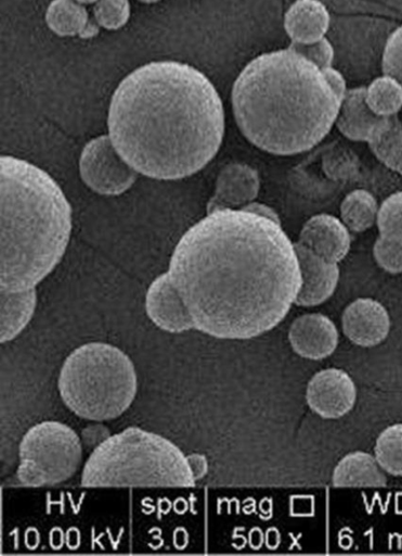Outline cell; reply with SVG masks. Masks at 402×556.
Returning <instances> with one entry per match:
<instances>
[{"label":"cell","instance_id":"18","mask_svg":"<svg viewBox=\"0 0 402 556\" xmlns=\"http://www.w3.org/2000/svg\"><path fill=\"white\" fill-rule=\"evenodd\" d=\"M37 302L36 289L17 292L0 289V342L13 341L28 327Z\"/></svg>","mask_w":402,"mask_h":556},{"label":"cell","instance_id":"27","mask_svg":"<svg viewBox=\"0 0 402 556\" xmlns=\"http://www.w3.org/2000/svg\"><path fill=\"white\" fill-rule=\"evenodd\" d=\"M375 261L378 265L387 270L388 274L400 275L402 274V243L379 236L375 241L373 249Z\"/></svg>","mask_w":402,"mask_h":556},{"label":"cell","instance_id":"29","mask_svg":"<svg viewBox=\"0 0 402 556\" xmlns=\"http://www.w3.org/2000/svg\"><path fill=\"white\" fill-rule=\"evenodd\" d=\"M289 48L313 62L320 70L332 66L335 56L334 48L326 37L312 45L291 43Z\"/></svg>","mask_w":402,"mask_h":556},{"label":"cell","instance_id":"11","mask_svg":"<svg viewBox=\"0 0 402 556\" xmlns=\"http://www.w3.org/2000/svg\"><path fill=\"white\" fill-rule=\"evenodd\" d=\"M261 180L256 168L243 162H231L218 175L216 191L207 205V213L219 210H243L257 200Z\"/></svg>","mask_w":402,"mask_h":556},{"label":"cell","instance_id":"31","mask_svg":"<svg viewBox=\"0 0 402 556\" xmlns=\"http://www.w3.org/2000/svg\"><path fill=\"white\" fill-rule=\"evenodd\" d=\"M243 210L251 212V213H256L258 215L264 216V218H268V219H271V220H274V222L281 224L278 214L272 207L264 205V203L254 201V202L249 203V205H247Z\"/></svg>","mask_w":402,"mask_h":556},{"label":"cell","instance_id":"17","mask_svg":"<svg viewBox=\"0 0 402 556\" xmlns=\"http://www.w3.org/2000/svg\"><path fill=\"white\" fill-rule=\"evenodd\" d=\"M382 118L367 104L366 87H359L347 90L335 125L347 139L368 142Z\"/></svg>","mask_w":402,"mask_h":556},{"label":"cell","instance_id":"7","mask_svg":"<svg viewBox=\"0 0 402 556\" xmlns=\"http://www.w3.org/2000/svg\"><path fill=\"white\" fill-rule=\"evenodd\" d=\"M82 460V441L76 431L56 420H47L25 433L20 444L17 478L26 486L59 484L70 480Z\"/></svg>","mask_w":402,"mask_h":556},{"label":"cell","instance_id":"21","mask_svg":"<svg viewBox=\"0 0 402 556\" xmlns=\"http://www.w3.org/2000/svg\"><path fill=\"white\" fill-rule=\"evenodd\" d=\"M367 143L381 164L402 175V124L398 115L384 117Z\"/></svg>","mask_w":402,"mask_h":556},{"label":"cell","instance_id":"10","mask_svg":"<svg viewBox=\"0 0 402 556\" xmlns=\"http://www.w3.org/2000/svg\"><path fill=\"white\" fill-rule=\"evenodd\" d=\"M145 311L156 327L165 332L195 330L191 312L168 273L151 283L145 295Z\"/></svg>","mask_w":402,"mask_h":556},{"label":"cell","instance_id":"6","mask_svg":"<svg viewBox=\"0 0 402 556\" xmlns=\"http://www.w3.org/2000/svg\"><path fill=\"white\" fill-rule=\"evenodd\" d=\"M138 388V374L130 357L101 342L74 350L59 377V391L66 408L96 422L122 416L135 401Z\"/></svg>","mask_w":402,"mask_h":556},{"label":"cell","instance_id":"1","mask_svg":"<svg viewBox=\"0 0 402 556\" xmlns=\"http://www.w3.org/2000/svg\"><path fill=\"white\" fill-rule=\"evenodd\" d=\"M168 274L195 330L223 341L275 329L302 287L297 249L281 224L245 210L213 211L187 228Z\"/></svg>","mask_w":402,"mask_h":556},{"label":"cell","instance_id":"24","mask_svg":"<svg viewBox=\"0 0 402 556\" xmlns=\"http://www.w3.org/2000/svg\"><path fill=\"white\" fill-rule=\"evenodd\" d=\"M375 458L382 470L402 477V425L385 429L375 444Z\"/></svg>","mask_w":402,"mask_h":556},{"label":"cell","instance_id":"28","mask_svg":"<svg viewBox=\"0 0 402 556\" xmlns=\"http://www.w3.org/2000/svg\"><path fill=\"white\" fill-rule=\"evenodd\" d=\"M382 73L402 86V25L387 39L382 55Z\"/></svg>","mask_w":402,"mask_h":556},{"label":"cell","instance_id":"15","mask_svg":"<svg viewBox=\"0 0 402 556\" xmlns=\"http://www.w3.org/2000/svg\"><path fill=\"white\" fill-rule=\"evenodd\" d=\"M289 342L299 356L321 361L329 357L337 350L339 332L335 324L325 315H304L293 323Z\"/></svg>","mask_w":402,"mask_h":556},{"label":"cell","instance_id":"16","mask_svg":"<svg viewBox=\"0 0 402 556\" xmlns=\"http://www.w3.org/2000/svg\"><path fill=\"white\" fill-rule=\"evenodd\" d=\"M329 25V12L320 0H297L285 15V29L291 43H315L326 37Z\"/></svg>","mask_w":402,"mask_h":556},{"label":"cell","instance_id":"14","mask_svg":"<svg viewBox=\"0 0 402 556\" xmlns=\"http://www.w3.org/2000/svg\"><path fill=\"white\" fill-rule=\"evenodd\" d=\"M329 263L339 264L351 250L350 229L329 214H317L308 220L298 241Z\"/></svg>","mask_w":402,"mask_h":556},{"label":"cell","instance_id":"33","mask_svg":"<svg viewBox=\"0 0 402 556\" xmlns=\"http://www.w3.org/2000/svg\"><path fill=\"white\" fill-rule=\"evenodd\" d=\"M76 2H78L79 4H93L98 3L99 0H76Z\"/></svg>","mask_w":402,"mask_h":556},{"label":"cell","instance_id":"4","mask_svg":"<svg viewBox=\"0 0 402 556\" xmlns=\"http://www.w3.org/2000/svg\"><path fill=\"white\" fill-rule=\"evenodd\" d=\"M0 289H36L68 250L73 207L59 182L30 161L0 157Z\"/></svg>","mask_w":402,"mask_h":556},{"label":"cell","instance_id":"26","mask_svg":"<svg viewBox=\"0 0 402 556\" xmlns=\"http://www.w3.org/2000/svg\"><path fill=\"white\" fill-rule=\"evenodd\" d=\"M95 18L106 30H119L130 18L129 0H99Z\"/></svg>","mask_w":402,"mask_h":556},{"label":"cell","instance_id":"3","mask_svg":"<svg viewBox=\"0 0 402 556\" xmlns=\"http://www.w3.org/2000/svg\"><path fill=\"white\" fill-rule=\"evenodd\" d=\"M341 103L323 70L290 48L250 61L232 91L241 132L261 151L281 156L311 151L323 141Z\"/></svg>","mask_w":402,"mask_h":556},{"label":"cell","instance_id":"8","mask_svg":"<svg viewBox=\"0 0 402 556\" xmlns=\"http://www.w3.org/2000/svg\"><path fill=\"white\" fill-rule=\"evenodd\" d=\"M80 179L103 197H119L137 184L139 173L117 152L109 134L90 140L78 162Z\"/></svg>","mask_w":402,"mask_h":556},{"label":"cell","instance_id":"9","mask_svg":"<svg viewBox=\"0 0 402 556\" xmlns=\"http://www.w3.org/2000/svg\"><path fill=\"white\" fill-rule=\"evenodd\" d=\"M306 400L320 417L337 419L354 408L356 388L351 376L343 370L327 369L311 379Z\"/></svg>","mask_w":402,"mask_h":556},{"label":"cell","instance_id":"25","mask_svg":"<svg viewBox=\"0 0 402 556\" xmlns=\"http://www.w3.org/2000/svg\"><path fill=\"white\" fill-rule=\"evenodd\" d=\"M377 225L380 236L402 243V192L394 193L382 202Z\"/></svg>","mask_w":402,"mask_h":556},{"label":"cell","instance_id":"12","mask_svg":"<svg viewBox=\"0 0 402 556\" xmlns=\"http://www.w3.org/2000/svg\"><path fill=\"white\" fill-rule=\"evenodd\" d=\"M342 329L352 343L373 348L381 344L390 333L391 318L381 303L361 298L345 309Z\"/></svg>","mask_w":402,"mask_h":556},{"label":"cell","instance_id":"22","mask_svg":"<svg viewBox=\"0 0 402 556\" xmlns=\"http://www.w3.org/2000/svg\"><path fill=\"white\" fill-rule=\"evenodd\" d=\"M379 208L373 194L364 189H356L341 203V220L351 232H365L377 223Z\"/></svg>","mask_w":402,"mask_h":556},{"label":"cell","instance_id":"19","mask_svg":"<svg viewBox=\"0 0 402 556\" xmlns=\"http://www.w3.org/2000/svg\"><path fill=\"white\" fill-rule=\"evenodd\" d=\"M377 458L364 452L346 455L333 472V485L343 486H384L386 475L381 471Z\"/></svg>","mask_w":402,"mask_h":556},{"label":"cell","instance_id":"13","mask_svg":"<svg viewBox=\"0 0 402 556\" xmlns=\"http://www.w3.org/2000/svg\"><path fill=\"white\" fill-rule=\"evenodd\" d=\"M295 249L302 276V287L295 304L312 307L325 303L338 288L339 264L327 262L299 242L295 243Z\"/></svg>","mask_w":402,"mask_h":556},{"label":"cell","instance_id":"32","mask_svg":"<svg viewBox=\"0 0 402 556\" xmlns=\"http://www.w3.org/2000/svg\"><path fill=\"white\" fill-rule=\"evenodd\" d=\"M187 460H190V465L193 469L195 479H203L208 471V464L206 457L196 454L187 457Z\"/></svg>","mask_w":402,"mask_h":556},{"label":"cell","instance_id":"34","mask_svg":"<svg viewBox=\"0 0 402 556\" xmlns=\"http://www.w3.org/2000/svg\"><path fill=\"white\" fill-rule=\"evenodd\" d=\"M140 2L145 3V4H154V3L159 2V0H140Z\"/></svg>","mask_w":402,"mask_h":556},{"label":"cell","instance_id":"5","mask_svg":"<svg viewBox=\"0 0 402 556\" xmlns=\"http://www.w3.org/2000/svg\"><path fill=\"white\" fill-rule=\"evenodd\" d=\"M86 488H193L190 460L171 441L140 428H128L101 442L82 473Z\"/></svg>","mask_w":402,"mask_h":556},{"label":"cell","instance_id":"23","mask_svg":"<svg viewBox=\"0 0 402 556\" xmlns=\"http://www.w3.org/2000/svg\"><path fill=\"white\" fill-rule=\"evenodd\" d=\"M366 102L373 113L380 117L398 115L402 110V86L392 76L375 78L366 87Z\"/></svg>","mask_w":402,"mask_h":556},{"label":"cell","instance_id":"30","mask_svg":"<svg viewBox=\"0 0 402 556\" xmlns=\"http://www.w3.org/2000/svg\"><path fill=\"white\" fill-rule=\"evenodd\" d=\"M323 73L334 92L338 94L341 101H343L348 89L346 86V79L342 74L337 70H334L332 66L325 67Z\"/></svg>","mask_w":402,"mask_h":556},{"label":"cell","instance_id":"20","mask_svg":"<svg viewBox=\"0 0 402 556\" xmlns=\"http://www.w3.org/2000/svg\"><path fill=\"white\" fill-rule=\"evenodd\" d=\"M47 24L61 37L92 38L99 28L89 22L88 11L76 0H53L47 11Z\"/></svg>","mask_w":402,"mask_h":556},{"label":"cell","instance_id":"2","mask_svg":"<svg viewBox=\"0 0 402 556\" xmlns=\"http://www.w3.org/2000/svg\"><path fill=\"white\" fill-rule=\"evenodd\" d=\"M108 130L117 152L139 174L179 181L218 155L225 130L223 103L216 86L196 67L151 62L116 88Z\"/></svg>","mask_w":402,"mask_h":556}]
</instances>
